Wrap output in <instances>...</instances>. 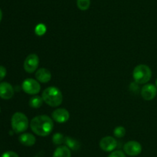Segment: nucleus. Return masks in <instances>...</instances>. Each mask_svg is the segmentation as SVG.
<instances>
[{
  "label": "nucleus",
  "instance_id": "obj_1",
  "mask_svg": "<svg viewBox=\"0 0 157 157\" xmlns=\"http://www.w3.org/2000/svg\"><path fill=\"white\" fill-rule=\"evenodd\" d=\"M30 127L37 135L47 136L53 130V119L46 115H37L31 120Z\"/></svg>",
  "mask_w": 157,
  "mask_h": 157
},
{
  "label": "nucleus",
  "instance_id": "obj_2",
  "mask_svg": "<svg viewBox=\"0 0 157 157\" xmlns=\"http://www.w3.org/2000/svg\"><path fill=\"white\" fill-rule=\"evenodd\" d=\"M43 101L52 107H57L62 103L63 95L58 88L50 86L46 88L42 92Z\"/></svg>",
  "mask_w": 157,
  "mask_h": 157
},
{
  "label": "nucleus",
  "instance_id": "obj_3",
  "mask_svg": "<svg viewBox=\"0 0 157 157\" xmlns=\"http://www.w3.org/2000/svg\"><path fill=\"white\" fill-rule=\"evenodd\" d=\"M152 77V71L148 66L140 64L134 68L133 78L137 84H147Z\"/></svg>",
  "mask_w": 157,
  "mask_h": 157
},
{
  "label": "nucleus",
  "instance_id": "obj_4",
  "mask_svg": "<svg viewBox=\"0 0 157 157\" xmlns=\"http://www.w3.org/2000/svg\"><path fill=\"white\" fill-rule=\"evenodd\" d=\"M11 125H12V130L15 133H22L29 128V119L22 112H15L12 117Z\"/></svg>",
  "mask_w": 157,
  "mask_h": 157
},
{
  "label": "nucleus",
  "instance_id": "obj_5",
  "mask_svg": "<svg viewBox=\"0 0 157 157\" xmlns=\"http://www.w3.org/2000/svg\"><path fill=\"white\" fill-rule=\"evenodd\" d=\"M23 91L29 95H36L41 90V86L37 80L28 78L21 84Z\"/></svg>",
  "mask_w": 157,
  "mask_h": 157
},
{
  "label": "nucleus",
  "instance_id": "obj_6",
  "mask_svg": "<svg viewBox=\"0 0 157 157\" xmlns=\"http://www.w3.org/2000/svg\"><path fill=\"white\" fill-rule=\"evenodd\" d=\"M39 65V58L35 53L29 54L24 62V69L28 73L35 72Z\"/></svg>",
  "mask_w": 157,
  "mask_h": 157
},
{
  "label": "nucleus",
  "instance_id": "obj_7",
  "mask_svg": "<svg viewBox=\"0 0 157 157\" xmlns=\"http://www.w3.org/2000/svg\"><path fill=\"white\" fill-rule=\"evenodd\" d=\"M124 151L130 156H136L142 152V146L139 142L132 140L124 144Z\"/></svg>",
  "mask_w": 157,
  "mask_h": 157
},
{
  "label": "nucleus",
  "instance_id": "obj_8",
  "mask_svg": "<svg viewBox=\"0 0 157 157\" xmlns=\"http://www.w3.org/2000/svg\"><path fill=\"white\" fill-rule=\"evenodd\" d=\"M157 95V87L152 83H148L143 86L141 89V95L143 99L150 101L153 99Z\"/></svg>",
  "mask_w": 157,
  "mask_h": 157
},
{
  "label": "nucleus",
  "instance_id": "obj_9",
  "mask_svg": "<svg viewBox=\"0 0 157 157\" xmlns=\"http://www.w3.org/2000/svg\"><path fill=\"white\" fill-rule=\"evenodd\" d=\"M117 143L112 136H105L100 141V147L104 152H113L116 149Z\"/></svg>",
  "mask_w": 157,
  "mask_h": 157
},
{
  "label": "nucleus",
  "instance_id": "obj_10",
  "mask_svg": "<svg viewBox=\"0 0 157 157\" xmlns=\"http://www.w3.org/2000/svg\"><path fill=\"white\" fill-rule=\"evenodd\" d=\"M52 116L53 120L58 123H64L70 118V114L67 109L64 108L57 109L52 112Z\"/></svg>",
  "mask_w": 157,
  "mask_h": 157
},
{
  "label": "nucleus",
  "instance_id": "obj_11",
  "mask_svg": "<svg viewBox=\"0 0 157 157\" xmlns=\"http://www.w3.org/2000/svg\"><path fill=\"white\" fill-rule=\"evenodd\" d=\"M13 87L12 85L6 82L0 83V98L3 99H10L14 95Z\"/></svg>",
  "mask_w": 157,
  "mask_h": 157
},
{
  "label": "nucleus",
  "instance_id": "obj_12",
  "mask_svg": "<svg viewBox=\"0 0 157 157\" xmlns=\"http://www.w3.org/2000/svg\"><path fill=\"white\" fill-rule=\"evenodd\" d=\"M35 78L37 81L42 83H48L52 78V74L48 69L45 68H41L35 72Z\"/></svg>",
  "mask_w": 157,
  "mask_h": 157
},
{
  "label": "nucleus",
  "instance_id": "obj_13",
  "mask_svg": "<svg viewBox=\"0 0 157 157\" xmlns=\"http://www.w3.org/2000/svg\"><path fill=\"white\" fill-rule=\"evenodd\" d=\"M18 140L22 144L25 146H32L36 143V139L33 134L31 133H22L18 137Z\"/></svg>",
  "mask_w": 157,
  "mask_h": 157
},
{
  "label": "nucleus",
  "instance_id": "obj_14",
  "mask_svg": "<svg viewBox=\"0 0 157 157\" xmlns=\"http://www.w3.org/2000/svg\"><path fill=\"white\" fill-rule=\"evenodd\" d=\"M52 157H71V152L67 146H58L54 152Z\"/></svg>",
  "mask_w": 157,
  "mask_h": 157
},
{
  "label": "nucleus",
  "instance_id": "obj_15",
  "mask_svg": "<svg viewBox=\"0 0 157 157\" xmlns=\"http://www.w3.org/2000/svg\"><path fill=\"white\" fill-rule=\"evenodd\" d=\"M64 143H65L66 146H67L69 149H72V150H78L80 148L79 142H78V140L75 139L71 138V137H65Z\"/></svg>",
  "mask_w": 157,
  "mask_h": 157
},
{
  "label": "nucleus",
  "instance_id": "obj_16",
  "mask_svg": "<svg viewBox=\"0 0 157 157\" xmlns=\"http://www.w3.org/2000/svg\"><path fill=\"white\" fill-rule=\"evenodd\" d=\"M43 99L39 95H34L29 100V106L34 109H38L42 106Z\"/></svg>",
  "mask_w": 157,
  "mask_h": 157
},
{
  "label": "nucleus",
  "instance_id": "obj_17",
  "mask_svg": "<svg viewBox=\"0 0 157 157\" xmlns=\"http://www.w3.org/2000/svg\"><path fill=\"white\" fill-rule=\"evenodd\" d=\"M90 0H77V6L81 11H85L90 8Z\"/></svg>",
  "mask_w": 157,
  "mask_h": 157
},
{
  "label": "nucleus",
  "instance_id": "obj_18",
  "mask_svg": "<svg viewBox=\"0 0 157 157\" xmlns=\"http://www.w3.org/2000/svg\"><path fill=\"white\" fill-rule=\"evenodd\" d=\"M64 139H65V137L61 133H59V132H56L52 136V142L55 145L62 144V143H64Z\"/></svg>",
  "mask_w": 157,
  "mask_h": 157
},
{
  "label": "nucleus",
  "instance_id": "obj_19",
  "mask_svg": "<svg viewBox=\"0 0 157 157\" xmlns=\"http://www.w3.org/2000/svg\"><path fill=\"white\" fill-rule=\"evenodd\" d=\"M113 135L117 138H122L126 135V129L124 126H117L113 129Z\"/></svg>",
  "mask_w": 157,
  "mask_h": 157
},
{
  "label": "nucleus",
  "instance_id": "obj_20",
  "mask_svg": "<svg viewBox=\"0 0 157 157\" xmlns=\"http://www.w3.org/2000/svg\"><path fill=\"white\" fill-rule=\"evenodd\" d=\"M46 32V26L44 24H38V26L35 27V33L38 35V36H41L44 35Z\"/></svg>",
  "mask_w": 157,
  "mask_h": 157
},
{
  "label": "nucleus",
  "instance_id": "obj_21",
  "mask_svg": "<svg viewBox=\"0 0 157 157\" xmlns=\"http://www.w3.org/2000/svg\"><path fill=\"white\" fill-rule=\"evenodd\" d=\"M108 157H127L125 153L121 150H115L111 152V153L108 155Z\"/></svg>",
  "mask_w": 157,
  "mask_h": 157
},
{
  "label": "nucleus",
  "instance_id": "obj_22",
  "mask_svg": "<svg viewBox=\"0 0 157 157\" xmlns=\"http://www.w3.org/2000/svg\"><path fill=\"white\" fill-rule=\"evenodd\" d=\"M1 157H19L18 154L15 152L13 151H6L4 153H2V155H1Z\"/></svg>",
  "mask_w": 157,
  "mask_h": 157
},
{
  "label": "nucleus",
  "instance_id": "obj_23",
  "mask_svg": "<svg viewBox=\"0 0 157 157\" xmlns=\"http://www.w3.org/2000/svg\"><path fill=\"white\" fill-rule=\"evenodd\" d=\"M6 75V69L2 66H0V81L3 79Z\"/></svg>",
  "mask_w": 157,
  "mask_h": 157
},
{
  "label": "nucleus",
  "instance_id": "obj_24",
  "mask_svg": "<svg viewBox=\"0 0 157 157\" xmlns=\"http://www.w3.org/2000/svg\"><path fill=\"white\" fill-rule=\"evenodd\" d=\"M2 18V10L0 9V22H1Z\"/></svg>",
  "mask_w": 157,
  "mask_h": 157
},
{
  "label": "nucleus",
  "instance_id": "obj_25",
  "mask_svg": "<svg viewBox=\"0 0 157 157\" xmlns=\"http://www.w3.org/2000/svg\"><path fill=\"white\" fill-rule=\"evenodd\" d=\"M156 86L157 87V78L156 79Z\"/></svg>",
  "mask_w": 157,
  "mask_h": 157
},
{
  "label": "nucleus",
  "instance_id": "obj_26",
  "mask_svg": "<svg viewBox=\"0 0 157 157\" xmlns=\"http://www.w3.org/2000/svg\"><path fill=\"white\" fill-rule=\"evenodd\" d=\"M0 112H1V109H0Z\"/></svg>",
  "mask_w": 157,
  "mask_h": 157
}]
</instances>
